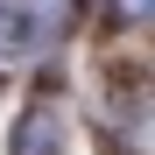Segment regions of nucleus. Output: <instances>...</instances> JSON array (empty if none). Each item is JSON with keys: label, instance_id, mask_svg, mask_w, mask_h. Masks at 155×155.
<instances>
[{"label": "nucleus", "instance_id": "obj_1", "mask_svg": "<svg viewBox=\"0 0 155 155\" xmlns=\"http://www.w3.org/2000/svg\"><path fill=\"white\" fill-rule=\"evenodd\" d=\"M71 28V0H0V57H42Z\"/></svg>", "mask_w": 155, "mask_h": 155}, {"label": "nucleus", "instance_id": "obj_2", "mask_svg": "<svg viewBox=\"0 0 155 155\" xmlns=\"http://www.w3.org/2000/svg\"><path fill=\"white\" fill-rule=\"evenodd\" d=\"M7 155H71V148H64V120H57V106H28V113H21Z\"/></svg>", "mask_w": 155, "mask_h": 155}, {"label": "nucleus", "instance_id": "obj_3", "mask_svg": "<svg viewBox=\"0 0 155 155\" xmlns=\"http://www.w3.org/2000/svg\"><path fill=\"white\" fill-rule=\"evenodd\" d=\"M120 14H155V0H120Z\"/></svg>", "mask_w": 155, "mask_h": 155}]
</instances>
